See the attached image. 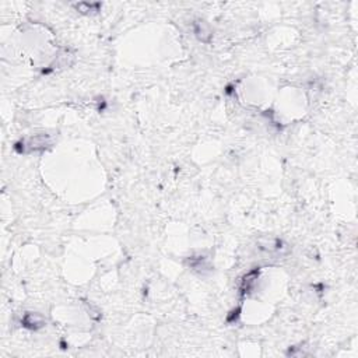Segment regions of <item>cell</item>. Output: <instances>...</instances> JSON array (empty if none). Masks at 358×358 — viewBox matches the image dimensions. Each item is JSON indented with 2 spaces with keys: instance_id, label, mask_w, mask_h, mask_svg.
Masks as SVG:
<instances>
[{
  "instance_id": "1",
  "label": "cell",
  "mask_w": 358,
  "mask_h": 358,
  "mask_svg": "<svg viewBox=\"0 0 358 358\" xmlns=\"http://www.w3.org/2000/svg\"><path fill=\"white\" fill-rule=\"evenodd\" d=\"M51 144L52 140L49 135H35L30 137L26 143L23 141V151H41L48 149Z\"/></svg>"
},
{
  "instance_id": "2",
  "label": "cell",
  "mask_w": 358,
  "mask_h": 358,
  "mask_svg": "<svg viewBox=\"0 0 358 358\" xmlns=\"http://www.w3.org/2000/svg\"><path fill=\"white\" fill-rule=\"evenodd\" d=\"M258 246H259V249L267 252L269 255H281L287 250L286 244L280 239L276 238H260L258 241Z\"/></svg>"
},
{
  "instance_id": "3",
  "label": "cell",
  "mask_w": 358,
  "mask_h": 358,
  "mask_svg": "<svg viewBox=\"0 0 358 358\" xmlns=\"http://www.w3.org/2000/svg\"><path fill=\"white\" fill-rule=\"evenodd\" d=\"M193 32L197 36V39L202 42H210L213 36V30L210 24L203 20H196L193 23Z\"/></svg>"
},
{
  "instance_id": "4",
  "label": "cell",
  "mask_w": 358,
  "mask_h": 358,
  "mask_svg": "<svg viewBox=\"0 0 358 358\" xmlns=\"http://www.w3.org/2000/svg\"><path fill=\"white\" fill-rule=\"evenodd\" d=\"M45 318L42 317L41 313H36V312H28L23 318V326L27 327V329H31V330H38L41 327L45 326Z\"/></svg>"
},
{
  "instance_id": "5",
  "label": "cell",
  "mask_w": 358,
  "mask_h": 358,
  "mask_svg": "<svg viewBox=\"0 0 358 358\" xmlns=\"http://www.w3.org/2000/svg\"><path fill=\"white\" fill-rule=\"evenodd\" d=\"M74 60H76L74 53H73L72 51H69V49H65V51H62V52L57 55L56 59H55V62L52 63V66H51V68L52 69L70 68L73 63H74Z\"/></svg>"
},
{
  "instance_id": "6",
  "label": "cell",
  "mask_w": 358,
  "mask_h": 358,
  "mask_svg": "<svg viewBox=\"0 0 358 358\" xmlns=\"http://www.w3.org/2000/svg\"><path fill=\"white\" fill-rule=\"evenodd\" d=\"M189 266H191L193 270L200 271V273H204V271H207V270L212 269L210 262H208L207 258H204V256L191 258V259H189Z\"/></svg>"
},
{
  "instance_id": "7",
  "label": "cell",
  "mask_w": 358,
  "mask_h": 358,
  "mask_svg": "<svg viewBox=\"0 0 358 358\" xmlns=\"http://www.w3.org/2000/svg\"><path fill=\"white\" fill-rule=\"evenodd\" d=\"M74 7H76V9H77L80 13H83V14H89V16L97 14V13L99 11V3H89V2H81V3L74 5Z\"/></svg>"
},
{
  "instance_id": "8",
  "label": "cell",
  "mask_w": 358,
  "mask_h": 358,
  "mask_svg": "<svg viewBox=\"0 0 358 358\" xmlns=\"http://www.w3.org/2000/svg\"><path fill=\"white\" fill-rule=\"evenodd\" d=\"M256 280H258V271L255 270V271H250L249 275L245 276L244 281H242V292H249L252 288H254L255 283H256Z\"/></svg>"
}]
</instances>
